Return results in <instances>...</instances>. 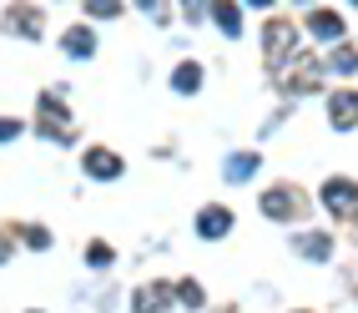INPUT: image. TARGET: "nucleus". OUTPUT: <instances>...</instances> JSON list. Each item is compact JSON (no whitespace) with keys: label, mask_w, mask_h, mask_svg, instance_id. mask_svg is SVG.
Listing matches in <instances>:
<instances>
[{"label":"nucleus","mask_w":358,"mask_h":313,"mask_svg":"<svg viewBox=\"0 0 358 313\" xmlns=\"http://www.w3.org/2000/svg\"><path fill=\"white\" fill-rule=\"evenodd\" d=\"M262 218H273V223H298L303 212H308V197L298 187H288V182H278V187H268L262 192Z\"/></svg>","instance_id":"obj_1"},{"label":"nucleus","mask_w":358,"mask_h":313,"mask_svg":"<svg viewBox=\"0 0 358 313\" xmlns=\"http://www.w3.org/2000/svg\"><path fill=\"white\" fill-rule=\"evenodd\" d=\"M293 46H298V26H293V20H268V26H262V61H268L273 71H282L293 61Z\"/></svg>","instance_id":"obj_2"},{"label":"nucleus","mask_w":358,"mask_h":313,"mask_svg":"<svg viewBox=\"0 0 358 313\" xmlns=\"http://www.w3.org/2000/svg\"><path fill=\"white\" fill-rule=\"evenodd\" d=\"M323 207L333 212V218L358 212V182H353V177H328V182H323Z\"/></svg>","instance_id":"obj_3"},{"label":"nucleus","mask_w":358,"mask_h":313,"mask_svg":"<svg viewBox=\"0 0 358 313\" xmlns=\"http://www.w3.org/2000/svg\"><path fill=\"white\" fill-rule=\"evenodd\" d=\"M66 132H71V111L61 106V96H56V91H45V96H41V137L61 141Z\"/></svg>","instance_id":"obj_4"},{"label":"nucleus","mask_w":358,"mask_h":313,"mask_svg":"<svg viewBox=\"0 0 358 313\" xmlns=\"http://www.w3.org/2000/svg\"><path fill=\"white\" fill-rule=\"evenodd\" d=\"M328 122L338 132H353L358 127V91H333L328 96Z\"/></svg>","instance_id":"obj_5"},{"label":"nucleus","mask_w":358,"mask_h":313,"mask_svg":"<svg viewBox=\"0 0 358 313\" xmlns=\"http://www.w3.org/2000/svg\"><path fill=\"white\" fill-rule=\"evenodd\" d=\"M166 298H177L172 283H147L131 293V313H166Z\"/></svg>","instance_id":"obj_6"},{"label":"nucleus","mask_w":358,"mask_h":313,"mask_svg":"<svg viewBox=\"0 0 358 313\" xmlns=\"http://www.w3.org/2000/svg\"><path fill=\"white\" fill-rule=\"evenodd\" d=\"M232 232V212L227 207H202L197 212V237H227Z\"/></svg>","instance_id":"obj_7"},{"label":"nucleus","mask_w":358,"mask_h":313,"mask_svg":"<svg viewBox=\"0 0 358 313\" xmlns=\"http://www.w3.org/2000/svg\"><path fill=\"white\" fill-rule=\"evenodd\" d=\"M81 162H86V172H91V177H106V182H111V177H122V157L106 152V147H91Z\"/></svg>","instance_id":"obj_8"},{"label":"nucleus","mask_w":358,"mask_h":313,"mask_svg":"<svg viewBox=\"0 0 358 313\" xmlns=\"http://www.w3.org/2000/svg\"><path fill=\"white\" fill-rule=\"evenodd\" d=\"M61 51L76 56V61H91V51H96V36H91V26H71L61 36Z\"/></svg>","instance_id":"obj_9"},{"label":"nucleus","mask_w":358,"mask_h":313,"mask_svg":"<svg viewBox=\"0 0 358 313\" xmlns=\"http://www.w3.org/2000/svg\"><path fill=\"white\" fill-rule=\"evenodd\" d=\"M318 76H323V66H318L313 56H303V66L293 71V76H282V86H288V96H298V91H313Z\"/></svg>","instance_id":"obj_10"},{"label":"nucleus","mask_w":358,"mask_h":313,"mask_svg":"<svg viewBox=\"0 0 358 313\" xmlns=\"http://www.w3.org/2000/svg\"><path fill=\"white\" fill-rule=\"evenodd\" d=\"M308 31L323 36V41H343V15L338 11H313L308 15Z\"/></svg>","instance_id":"obj_11"},{"label":"nucleus","mask_w":358,"mask_h":313,"mask_svg":"<svg viewBox=\"0 0 358 313\" xmlns=\"http://www.w3.org/2000/svg\"><path fill=\"white\" fill-rule=\"evenodd\" d=\"M293 248H298L308 263H328V253H333L328 232H303V237H293Z\"/></svg>","instance_id":"obj_12"},{"label":"nucleus","mask_w":358,"mask_h":313,"mask_svg":"<svg viewBox=\"0 0 358 313\" xmlns=\"http://www.w3.org/2000/svg\"><path fill=\"white\" fill-rule=\"evenodd\" d=\"M6 31L10 36H41V11H31V6L26 11H20V6L6 11Z\"/></svg>","instance_id":"obj_13"},{"label":"nucleus","mask_w":358,"mask_h":313,"mask_svg":"<svg viewBox=\"0 0 358 313\" xmlns=\"http://www.w3.org/2000/svg\"><path fill=\"white\" fill-rule=\"evenodd\" d=\"M197 86H202V66H197V61H182V66L172 71V91H177V96H192Z\"/></svg>","instance_id":"obj_14"},{"label":"nucleus","mask_w":358,"mask_h":313,"mask_svg":"<svg viewBox=\"0 0 358 313\" xmlns=\"http://www.w3.org/2000/svg\"><path fill=\"white\" fill-rule=\"evenodd\" d=\"M257 167H262L257 152H237V157H227V182H248Z\"/></svg>","instance_id":"obj_15"},{"label":"nucleus","mask_w":358,"mask_h":313,"mask_svg":"<svg viewBox=\"0 0 358 313\" xmlns=\"http://www.w3.org/2000/svg\"><path fill=\"white\" fill-rule=\"evenodd\" d=\"M328 71H338V76H353V71H358V51H353V46L343 41L338 46V51H333L328 56Z\"/></svg>","instance_id":"obj_16"},{"label":"nucleus","mask_w":358,"mask_h":313,"mask_svg":"<svg viewBox=\"0 0 358 313\" xmlns=\"http://www.w3.org/2000/svg\"><path fill=\"white\" fill-rule=\"evenodd\" d=\"M212 20H217V26H222L227 36L243 31V11H237V6H212Z\"/></svg>","instance_id":"obj_17"},{"label":"nucleus","mask_w":358,"mask_h":313,"mask_svg":"<svg viewBox=\"0 0 358 313\" xmlns=\"http://www.w3.org/2000/svg\"><path fill=\"white\" fill-rule=\"evenodd\" d=\"M172 288H177V303H182V308H202V288H197L192 278H182V283H172Z\"/></svg>","instance_id":"obj_18"},{"label":"nucleus","mask_w":358,"mask_h":313,"mask_svg":"<svg viewBox=\"0 0 358 313\" xmlns=\"http://www.w3.org/2000/svg\"><path fill=\"white\" fill-rule=\"evenodd\" d=\"M111 258H116L111 243H91V248H86V263H91V268H111Z\"/></svg>","instance_id":"obj_19"},{"label":"nucleus","mask_w":358,"mask_h":313,"mask_svg":"<svg viewBox=\"0 0 358 313\" xmlns=\"http://www.w3.org/2000/svg\"><path fill=\"white\" fill-rule=\"evenodd\" d=\"M86 15H122V6H116V0H91V6H86Z\"/></svg>","instance_id":"obj_20"},{"label":"nucleus","mask_w":358,"mask_h":313,"mask_svg":"<svg viewBox=\"0 0 358 313\" xmlns=\"http://www.w3.org/2000/svg\"><path fill=\"white\" fill-rule=\"evenodd\" d=\"M26 243L31 248H51V232H45V228H26Z\"/></svg>","instance_id":"obj_21"},{"label":"nucleus","mask_w":358,"mask_h":313,"mask_svg":"<svg viewBox=\"0 0 358 313\" xmlns=\"http://www.w3.org/2000/svg\"><path fill=\"white\" fill-rule=\"evenodd\" d=\"M20 137V122H10V116H0V141H15Z\"/></svg>","instance_id":"obj_22"},{"label":"nucleus","mask_w":358,"mask_h":313,"mask_svg":"<svg viewBox=\"0 0 358 313\" xmlns=\"http://www.w3.org/2000/svg\"><path fill=\"white\" fill-rule=\"evenodd\" d=\"M353 218H358V212H353Z\"/></svg>","instance_id":"obj_23"}]
</instances>
